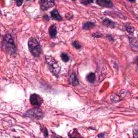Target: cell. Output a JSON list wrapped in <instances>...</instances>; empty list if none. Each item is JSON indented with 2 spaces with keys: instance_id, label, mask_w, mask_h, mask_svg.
Instances as JSON below:
<instances>
[{
  "instance_id": "obj_21",
  "label": "cell",
  "mask_w": 138,
  "mask_h": 138,
  "mask_svg": "<svg viewBox=\"0 0 138 138\" xmlns=\"http://www.w3.org/2000/svg\"><path fill=\"white\" fill-rule=\"evenodd\" d=\"M107 37L108 39H109V40H111V41L113 40V37H112V36L111 35H108L107 36Z\"/></svg>"
},
{
  "instance_id": "obj_22",
  "label": "cell",
  "mask_w": 138,
  "mask_h": 138,
  "mask_svg": "<svg viewBox=\"0 0 138 138\" xmlns=\"http://www.w3.org/2000/svg\"><path fill=\"white\" fill-rule=\"evenodd\" d=\"M104 135H105V133H101L98 135V137L99 138H103L104 137Z\"/></svg>"
},
{
  "instance_id": "obj_15",
  "label": "cell",
  "mask_w": 138,
  "mask_h": 138,
  "mask_svg": "<svg viewBox=\"0 0 138 138\" xmlns=\"http://www.w3.org/2000/svg\"><path fill=\"white\" fill-rule=\"evenodd\" d=\"M73 46H74L75 47V48L77 49H79L81 47L80 44L77 41H75L74 43H73Z\"/></svg>"
},
{
  "instance_id": "obj_20",
  "label": "cell",
  "mask_w": 138,
  "mask_h": 138,
  "mask_svg": "<svg viewBox=\"0 0 138 138\" xmlns=\"http://www.w3.org/2000/svg\"><path fill=\"white\" fill-rule=\"evenodd\" d=\"M94 35H93V36H94L95 37H99L101 36V33H95Z\"/></svg>"
},
{
  "instance_id": "obj_17",
  "label": "cell",
  "mask_w": 138,
  "mask_h": 138,
  "mask_svg": "<svg viewBox=\"0 0 138 138\" xmlns=\"http://www.w3.org/2000/svg\"><path fill=\"white\" fill-rule=\"evenodd\" d=\"M41 131L43 132V133L44 134V136L45 137H47L48 136V132H47V129L44 127H41Z\"/></svg>"
},
{
  "instance_id": "obj_10",
  "label": "cell",
  "mask_w": 138,
  "mask_h": 138,
  "mask_svg": "<svg viewBox=\"0 0 138 138\" xmlns=\"http://www.w3.org/2000/svg\"><path fill=\"white\" fill-rule=\"evenodd\" d=\"M103 23L104 24L106 25V27H108L109 28H114L115 27V24L113 21L110 20L109 19L105 18L103 20Z\"/></svg>"
},
{
  "instance_id": "obj_12",
  "label": "cell",
  "mask_w": 138,
  "mask_h": 138,
  "mask_svg": "<svg viewBox=\"0 0 138 138\" xmlns=\"http://www.w3.org/2000/svg\"><path fill=\"white\" fill-rule=\"evenodd\" d=\"M87 80L90 83H93L95 80V75L94 73H90L86 77Z\"/></svg>"
},
{
  "instance_id": "obj_1",
  "label": "cell",
  "mask_w": 138,
  "mask_h": 138,
  "mask_svg": "<svg viewBox=\"0 0 138 138\" xmlns=\"http://www.w3.org/2000/svg\"><path fill=\"white\" fill-rule=\"evenodd\" d=\"M2 47L10 55H14L16 49L12 36L10 34L5 35L2 41Z\"/></svg>"
},
{
  "instance_id": "obj_5",
  "label": "cell",
  "mask_w": 138,
  "mask_h": 138,
  "mask_svg": "<svg viewBox=\"0 0 138 138\" xmlns=\"http://www.w3.org/2000/svg\"><path fill=\"white\" fill-rule=\"evenodd\" d=\"M30 102L33 106H40L43 101L42 98L37 94H32L30 97Z\"/></svg>"
},
{
  "instance_id": "obj_19",
  "label": "cell",
  "mask_w": 138,
  "mask_h": 138,
  "mask_svg": "<svg viewBox=\"0 0 138 138\" xmlns=\"http://www.w3.org/2000/svg\"><path fill=\"white\" fill-rule=\"evenodd\" d=\"M16 3H17V5L18 6H20V5H21L23 3V1H16Z\"/></svg>"
},
{
  "instance_id": "obj_6",
  "label": "cell",
  "mask_w": 138,
  "mask_h": 138,
  "mask_svg": "<svg viewBox=\"0 0 138 138\" xmlns=\"http://www.w3.org/2000/svg\"><path fill=\"white\" fill-rule=\"evenodd\" d=\"M55 2L53 1H41V8L42 10H46L49 9L54 5Z\"/></svg>"
},
{
  "instance_id": "obj_11",
  "label": "cell",
  "mask_w": 138,
  "mask_h": 138,
  "mask_svg": "<svg viewBox=\"0 0 138 138\" xmlns=\"http://www.w3.org/2000/svg\"><path fill=\"white\" fill-rule=\"evenodd\" d=\"M70 83L73 86H77L78 85V80L76 77V75L75 74H72L70 77Z\"/></svg>"
},
{
  "instance_id": "obj_8",
  "label": "cell",
  "mask_w": 138,
  "mask_h": 138,
  "mask_svg": "<svg viewBox=\"0 0 138 138\" xmlns=\"http://www.w3.org/2000/svg\"><path fill=\"white\" fill-rule=\"evenodd\" d=\"M49 33L51 37L52 38H55L56 35H57V28L54 24H52L50 26L49 29Z\"/></svg>"
},
{
  "instance_id": "obj_3",
  "label": "cell",
  "mask_w": 138,
  "mask_h": 138,
  "mask_svg": "<svg viewBox=\"0 0 138 138\" xmlns=\"http://www.w3.org/2000/svg\"><path fill=\"white\" fill-rule=\"evenodd\" d=\"M46 60L50 71L55 76L58 77L61 71V67L57 61L51 56H46Z\"/></svg>"
},
{
  "instance_id": "obj_18",
  "label": "cell",
  "mask_w": 138,
  "mask_h": 138,
  "mask_svg": "<svg viewBox=\"0 0 138 138\" xmlns=\"http://www.w3.org/2000/svg\"><path fill=\"white\" fill-rule=\"evenodd\" d=\"M92 1H81V3H83L84 4H85V5L89 4L90 3H92Z\"/></svg>"
},
{
  "instance_id": "obj_7",
  "label": "cell",
  "mask_w": 138,
  "mask_h": 138,
  "mask_svg": "<svg viewBox=\"0 0 138 138\" xmlns=\"http://www.w3.org/2000/svg\"><path fill=\"white\" fill-rule=\"evenodd\" d=\"M98 5L104 7H112L113 3L110 1H106V0H98L96 2Z\"/></svg>"
},
{
  "instance_id": "obj_4",
  "label": "cell",
  "mask_w": 138,
  "mask_h": 138,
  "mask_svg": "<svg viewBox=\"0 0 138 138\" xmlns=\"http://www.w3.org/2000/svg\"><path fill=\"white\" fill-rule=\"evenodd\" d=\"M24 115L28 117L33 118H36V119H41V118L43 117V114L41 109L35 108L28 111L24 114Z\"/></svg>"
},
{
  "instance_id": "obj_9",
  "label": "cell",
  "mask_w": 138,
  "mask_h": 138,
  "mask_svg": "<svg viewBox=\"0 0 138 138\" xmlns=\"http://www.w3.org/2000/svg\"><path fill=\"white\" fill-rule=\"evenodd\" d=\"M51 15L52 17L53 18H54L55 19L58 21H61L62 19V17L60 15L58 12L57 10H52L51 12Z\"/></svg>"
},
{
  "instance_id": "obj_14",
  "label": "cell",
  "mask_w": 138,
  "mask_h": 138,
  "mask_svg": "<svg viewBox=\"0 0 138 138\" xmlns=\"http://www.w3.org/2000/svg\"><path fill=\"white\" fill-rule=\"evenodd\" d=\"M61 59H62V60L64 61H65V62H67V61H69V57L66 53H61Z\"/></svg>"
},
{
  "instance_id": "obj_16",
  "label": "cell",
  "mask_w": 138,
  "mask_h": 138,
  "mask_svg": "<svg viewBox=\"0 0 138 138\" xmlns=\"http://www.w3.org/2000/svg\"><path fill=\"white\" fill-rule=\"evenodd\" d=\"M126 29L127 31L129 33H132L134 31L133 28H132L130 26H129V25H128V26H126Z\"/></svg>"
},
{
  "instance_id": "obj_2",
  "label": "cell",
  "mask_w": 138,
  "mask_h": 138,
  "mask_svg": "<svg viewBox=\"0 0 138 138\" xmlns=\"http://www.w3.org/2000/svg\"><path fill=\"white\" fill-rule=\"evenodd\" d=\"M28 47L31 53L35 57H38L41 54V47L37 39L30 38L28 41Z\"/></svg>"
},
{
  "instance_id": "obj_13",
  "label": "cell",
  "mask_w": 138,
  "mask_h": 138,
  "mask_svg": "<svg viewBox=\"0 0 138 138\" xmlns=\"http://www.w3.org/2000/svg\"><path fill=\"white\" fill-rule=\"evenodd\" d=\"M94 23L92 22H86L83 25V28L84 29H89L92 27H94Z\"/></svg>"
}]
</instances>
